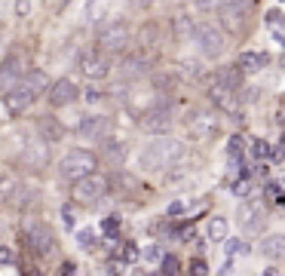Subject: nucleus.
Masks as SVG:
<instances>
[{
	"instance_id": "37998d69",
	"label": "nucleus",
	"mask_w": 285,
	"mask_h": 276,
	"mask_svg": "<svg viewBox=\"0 0 285 276\" xmlns=\"http://www.w3.org/2000/svg\"><path fill=\"white\" fill-rule=\"evenodd\" d=\"M28 9H31L28 0H15V12H18V15H28Z\"/></svg>"
},
{
	"instance_id": "72a5a7b5",
	"label": "nucleus",
	"mask_w": 285,
	"mask_h": 276,
	"mask_svg": "<svg viewBox=\"0 0 285 276\" xmlns=\"http://www.w3.org/2000/svg\"><path fill=\"white\" fill-rule=\"evenodd\" d=\"M77 243H80L83 249H92V246H95V233H92V227H83V230L77 233Z\"/></svg>"
},
{
	"instance_id": "423d86ee",
	"label": "nucleus",
	"mask_w": 285,
	"mask_h": 276,
	"mask_svg": "<svg viewBox=\"0 0 285 276\" xmlns=\"http://www.w3.org/2000/svg\"><path fill=\"white\" fill-rule=\"evenodd\" d=\"M172 123H175L172 104H154V108H147V111L141 114V120H138V126H141L147 135H166V132L172 129Z\"/></svg>"
},
{
	"instance_id": "7c9ffc66",
	"label": "nucleus",
	"mask_w": 285,
	"mask_h": 276,
	"mask_svg": "<svg viewBox=\"0 0 285 276\" xmlns=\"http://www.w3.org/2000/svg\"><path fill=\"white\" fill-rule=\"evenodd\" d=\"M101 230H104L107 240H117V233H120V218H114V215L104 218V221H101Z\"/></svg>"
},
{
	"instance_id": "7ed1b4c3",
	"label": "nucleus",
	"mask_w": 285,
	"mask_h": 276,
	"mask_svg": "<svg viewBox=\"0 0 285 276\" xmlns=\"http://www.w3.org/2000/svg\"><path fill=\"white\" fill-rule=\"evenodd\" d=\"M95 166H98V157L92 151H86V147H74V151H68L61 157V175L68 181H77L83 175H92Z\"/></svg>"
},
{
	"instance_id": "39448f33",
	"label": "nucleus",
	"mask_w": 285,
	"mask_h": 276,
	"mask_svg": "<svg viewBox=\"0 0 285 276\" xmlns=\"http://www.w3.org/2000/svg\"><path fill=\"white\" fill-rule=\"evenodd\" d=\"M129 40H132L129 25H126V22H111V25H104L101 34H98V49H104L107 55H117V52H123V49L129 46Z\"/></svg>"
},
{
	"instance_id": "473e14b6",
	"label": "nucleus",
	"mask_w": 285,
	"mask_h": 276,
	"mask_svg": "<svg viewBox=\"0 0 285 276\" xmlns=\"http://www.w3.org/2000/svg\"><path fill=\"white\" fill-rule=\"evenodd\" d=\"M160 267H163V273H166V276H172V273H178V270H181V264H178V258H175V255H166V258L160 261Z\"/></svg>"
},
{
	"instance_id": "f704fd0d",
	"label": "nucleus",
	"mask_w": 285,
	"mask_h": 276,
	"mask_svg": "<svg viewBox=\"0 0 285 276\" xmlns=\"http://www.w3.org/2000/svg\"><path fill=\"white\" fill-rule=\"evenodd\" d=\"M233 194H236V197H249V194H252V181H249V178L243 175V178H239V181L233 184Z\"/></svg>"
},
{
	"instance_id": "20e7f679",
	"label": "nucleus",
	"mask_w": 285,
	"mask_h": 276,
	"mask_svg": "<svg viewBox=\"0 0 285 276\" xmlns=\"http://www.w3.org/2000/svg\"><path fill=\"white\" fill-rule=\"evenodd\" d=\"M107 190H111V181H107L104 175H95V172H92V175H83V178L74 181V200L83 203V206L98 203Z\"/></svg>"
},
{
	"instance_id": "9b49d317",
	"label": "nucleus",
	"mask_w": 285,
	"mask_h": 276,
	"mask_svg": "<svg viewBox=\"0 0 285 276\" xmlns=\"http://www.w3.org/2000/svg\"><path fill=\"white\" fill-rule=\"evenodd\" d=\"M187 129H190V135H193L196 141H206V138H215V132H218V120H215V114L193 111V114L187 117Z\"/></svg>"
},
{
	"instance_id": "b1692460",
	"label": "nucleus",
	"mask_w": 285,
	"mask_h": 276,
	"mask_svg": "<svg viewBox=\"0 0 285 276\" xmlns=\"http://www.w3.org/2000/svg\"><path fill=\"white\" fill-rule=\"evenodd\" d=\"M178 74L184 80H203L206 77V68H203L200 58H184V61H178Z\"/></svg>"
},
{
	"instance_id": "4c0bfd02",
	"label": "nucleus",
	"mask_w": 285,
	"mask_h": 276,
	"mask_svg": "<svg viewBox=\"0 0 285 276\" xmlns=\"http://www.w3.org/2000/svg\"><path fill=\"white\" fill-rule=\"evenodd\" d=\"M282 22H285V15L279 12V9H270V12H267V25L276 28V25H282Z\"/></svg>"
},
{
	"instance_id": "cd10ccee",
	"label": "nucleus",
	"mask_w": 285,
	"mask_h": 276,
	"mask_svg": "<svg viewBox=\"0 0 285 276\" xmlns=\"http://www.w3.org/2000/svg\"><path fill=\"white\" fill-rule=\"evenodd\" d=\"M83 15H86V22H101L104 18V3L101 0H86Z\"/></svg>"
},
{
	"instance_id": "79ce46f5",
	"label": "nucleus",
	"mask_w": 285,
	"mask_h": 276,
	"mask_svg": "<svg viewBox=\"0 0 285 276\" xmlns=\"http://www.w3.org/2000/svg\"><path fill=\"white\" fill-rule=\"evenodd\" d=\"M193 3H196L200 9H218V6H221V0H193Z\"/></svg>"
},
{
	"instance_id": "58836bf2",
	"label": "nucleus",
	"mask_w": 285,
	"mask_h": 276,
	"mask_svg": "<svg viewBox=\"0 0 285 276\" xmlns=\"http://www.w3.org/2000/svg\"><path fill=\"white\" fill-rule=\"evenodd\" d=\"M270 154H273V151L267 147V141H255V157H261V160H264V157H270Z\"/></svg>"
},
{
	"instance_id": "a211bd4d",
	"label": "nucleus",
	"mask_w": 285,
	"mask_h": 276,
	"mask_svg": "<svg viewBox=\"0 0 285 276\" xmlns=\"http://www.w3.org/2000/svg\"><path fill=\"white\" fill-rule=\"evenodd\" d=\"M21 80H25L21 61H18V58H6V61L0 65V92H9V89H15Z\"/></svg>"
},
{
	"instance_id": "c9c22d12",
	"label": "nucleus",
	"mask_w": 285,
	"mask_h": 276,
	"mask_svg": "<svg viewBox=\"0 0 285 276\" xmlns=\"http://www.w3.org/2000/svg\"><path fill=\"white\" fill-rule=\"evenodd\" d=\"M246 252V246L239 243V240H233V237H227V255H243Z\"/></svg>"
},
{
	"instance_id": "f3484780",
	"label": "nucleus",
	"mask_w": 285,
	"mask_h": 276,
	"mask_svg": "<svg viewBox=\"0 0 285 276\" xmlns=\"http://www.w3.org/2000/svg\"><path fill=\"white\" fill-rule=\"evenodd\" d=\"M3 101H6V111H9V114H25V111L34 104V95H31V89H28L25 83H18L15 89L3 92Z\"/></svg>"
},
{
	"instance_id": "ea45409f",
	"label": "nucleus",
	"mask_w": 285,
	"mask_h": 276,
	"mask_svg": "<svg viewBox=\"0 0 285 276\" xmlns=\"http://www.w3.org/2000/svg\"><path fill=\"white\" fill-rule=\"evenodd\" d=\"M190 273H209V264H206V258H196V261L190 264Z\"/></svg>"
},
{
	"instance_id": "2eb2a0df",
	"label": "nucleus",
	"mask_w": 285,
	"mask_h": 276,
	"mask_svg": "<svg viewBox=\"0 0 285 276\" xmlns=\"http://www.w3.org/2000/svg\"><path fill=\"white\" fill-rule=\"evenodd\" d=\"M21 163H25L28 169H43V166L49 163V147H46L43 135H40V138H31V141L25 144V151H21Z\"/></svg>"
},
{
	"instance_id": "393cba45",
	"label": "nucleus",
	"mask_w": 285,
	"mask_h": 276,
	"mask_svg": "<svg viewBox=\"0 0 285 276\" xmlns=\"http://www.w3.org/2000/svg\"><path fill=\"white\" fill-rule=\"evenodd\" d=\"M40 135H43L46 141H61V138H64V126H61L58 120H52V117H43V120H40Z\"/></svg>"
},
{
	"instance_id": "9d476101",
	"label": "nucleus",
	"mask_w": 285,
	"mask_h": 276,
	"mask_svg": "<svg viewBox=\"0 0 285 276\" xmlns=\"http://www.w3.org/2000/svg\"><path fill=\"white\" fill-rule=\"evenodd\" d=\"M236 218H239V227H243L249 237H255V233H261V230L267 227V212H264L258 203H243V206L236 209Z\"/></svg>"
},
{
	"instance_id": "412c9836",
	"label": "nucleus",
	"mask_w": 285,
	"mask_h": 276,
	"mask_svg": "<svg viewBox=\"0 0 285 276\" xmlns=\"http://www.w3.org/2000/svg\"><path fill=\"white\" fill-rule=\"evenodd\" d=\"M215 80H218V83H224V86H230V89H243L246 71H243L239 65H227V68H221V71L215 74Z\"/></svg>"
},
{
	"instance_id": "a19ab883",
	"label": "nucleus",
	"mask_w": 285,
	"mask_h": 276,
	"mask_svg": "<svg viewBox=\"0 0 285 276\" xmlns=\"http://www.w3.org/2000/svg\"><path fill=\"white\" fill-rule=\"evenodd\" d=\"M178 215H184V203H181V200L169 206V218H178Z\"/></svg>"
},
{
	"instance_id": "4468645a",
	"label": "nucleus",
	"mask_w": 285,
	"mask_h": 276,
	"mask_svg": "<svg viewBox=\"0 0 285 276\" xmlns=\"http://www.w3.org/2000/svg\"><path fill=\"white\" fill-rule=\"evenodd\" d=\"M77 132H80L83 138H95V141H101V138H107V132H111V117H104V114H89V117L80 120Z\"/></svg>"
},
{
	"instance_id": "6e6552de",
	"label": "nucleus",
	"mask_w": 285,
	"mask_h": 276,
	"mask_svg": "<svg viewBox=\"0 0 285 276\" xmlns=\"http://www.w3.org/2000/svg\"><path fill=\"white\" fill-rule=\"evenodd\" d=\"M80 74L83 77H89V80H101V77H107L111 74V55L104 52V49H89V52H83L80 55Z\"/></svg>"
},
{
	"instance_id": "09e8293b",
	"label": "nucleus",
	"mask_w": 285,
	"mask_h": 276,
	"mask_svg": "<svg viewBox=\"0 0 285 276\" xmlns=\"http://www.w3.org/2000/svg\"><path fill=\"white\" fill-rule=\"evenodd\" d=\"M64 3H68V0H55V6H64Z\"/></svg>"
},
{
	"instance_id": "c03bdc74",
	"label": "nucleus",
	"mask_w": 285,
	"mask_h": 276,
	"mask_svg": "<svg viewBox=\"0 0 285 276\" xmlns=\"http://www.w3.org/2000/svg\"><path fill=\"white\" fill-rule=\"evenodd\" d=\"M193 233H196V230H193L190 224H184V227H181V240H187V243H190V240H193Z\"/></svg>"
},
{
	"instance_id": "e433bc0d",
	"label": "nucleus",
	"mask_w": 285,
	"mask_h": 276,
	"mask_svg": "<svg viewBox=\"0 0 285 276\" xmlns=\"http://www.w3.org/2000/svg\"><path fill=\"white\" fill-rule=\"evenodd\" d=\"M0 264H3V267H9V264H15V255H12V249H6V246H0Z\"/></svg>"
},
{
	"instance_id": "bb28decb",
	"label": "nucleus",
	"mask_w": 285,
	"mask_h": 276,
	"mask_svg": "<svg viewBox=\"0 0 285 276\" xmlns=\"http://www.w3.org/2000/svg\"><path fill=\"white\" fill-rule=\"evenodd\" d=\"M193 31H196V25H193L190 15H178L175 18V37L178 40H193Z\"/></svg>"
},
{
	"instance_id": "6ab92c4d",
	"label": "nucleus",
	"mask_w": 285,
	"mask_h": 276,
	"mask_svg": "<svg viewBox=\"0 0 285 276\" xmlns=\"http://www.w3.org/2000/svg\"><path fill=\"white\" fill-rule=\"evenodd\" d=\"M101 157H104V163H111V166H123V160H126V144L120 141V138H101Z\"/></svg>"
},
{
	"instance_id": "f8f14e48",
	"label": "nucleus",
	"mask_w": 285,
	"mask_h": 276,
	"mask_svg": "<svg viewBox=\"0 0 285 276\" xmlns=\"http://www.w3.org/2000/svg\"><path fill=\"white\" fill-rule=\"evenodd\" d=\"M28 246H31V252L37 258H46V255L55 252V237H52V230L46 224H34L28 230Z\"/></svg>"
},
{
	"instance_id": "0eeeda50",
	"label": "nucleus",
	"mask_w": 285,
	"mask_h": 276,
	"mask_svg": "<svg viewBox=\"0 0 285 276\" xmlns=\"http://www.w3.org/2000/svg\"><path fill=\"white\" fill-rule=\"evenodd\" d=\"M209 98H212V104H215L218 111H224V114L239 117V111H243L239 89H230V86H224V83H218V80H209Z\"/></svg>"
},
{
	"instance_id": "49530a36",
	"label": "nucleus",
	"mask_w": 285,
	"mask_h": 276,
	"mask_svg": "<svg viewBox=\"0 0 285 276\" xmlns=\"http://www.w3.org/2000/svg\"><path fill=\"white\" fill-rule=\"evenodd\" d=\"M86 98H89V101H98V98H101V92H95V89H89V92H86Z\"/></svg>"
},
{
	"instance_id": "4be33fe9",
	"label": "nucleus",
	"mask_w": 285,
	"mask_h": 276,
	"mask_svg": "<svg viewBox=\"0 0 285 276\" xmlns=\"http://www.w3.org/2000/svg\"><path fill=\"white\" fill-rule=\"evenodd\" d=\"M21 83L31 89V95H34V98H40V95H43V92H49V86H52V83H49V77H46L43 71H28Z\"/></svg>"
},
{
	"instance_id": "a18cd8bd",
	"label": "nucleus",
	"mask_w": 285,
	"mask_h": 276,
	"mask_svg": "<svg viewBox=\"0 0 285 276\" xmlns=\"http://www.w3.org/2000/svg\"><path fill=\"white\" fill-rule=\"evenodd\" d=\"M61 221H64L68 227H74V215H71V209H64V212H61Z\"/></svg>"
},
{
	"instance_id": "5701e85b",
	"label": "nucleus",
	"mask_w": 285,
	"mask_h": 276,
	"mask_svg": "<svg viewBox=\"0 0 285 276\" xmlns=\"http://www.w3.org/2000/svg\"><path fill=\"white\" fill-rule=\"evenodd\" d=\"M206 237H209V243H227V237H230V227H227V218H209V224H206Z\"/></svg>"
},
{
	"instance_id": "1a4fd4ad",
	"label": "nucleus",
	"mask_w": 285,
	"mask_h": 276,
	"mask_svg": "<svg viewBox=\"0 0 285 276\" xmlns=\"http://www.w3.org/2000/svg\"><path fill=\"white\" fill-rule=\"evenodd\" d=\"M252 6H255V0H221L218 12H221V22H224L230 31H239V28L246 25V18H249Z\"/></svg>"
},
{
	"instance_id": "c756f323",
	"label": "nucleus",
	"mask_w": 285,
	"mask_h": 276,
	"mask_svg": "<svg viewBox=\"0 0 285 276\" xmlns=\"http://www.w3.org/2000/svg\"><path fill=\"white\" fill-rule=\"evenodd\" d=\"M138 255H141V252H138V246H135V243H126V246L120 249V261H123V264H135V261H138Z\"/></svg>"
},
{
	"instance_id": "f257e3e1",
	"label": "nucleus",
	"mask_w": 285,
	"mask_h": 276,
	"mask_svg": "<svg viewBox=\"0 0 285 276\" xmlns=\"http://www.w3.org/2000/svg\"><path fill=\"white\" fill-rule=\"evenodd\" d=\"M178 160H184V144L175 138H154L138 154L141 172H169Z\"/></svg>"
},
{
	"instance_id": "2f4dec72",
	"label": "nucleus",
	"mask_w": 285,
	"mask_h": 276,
	"mask_svg": "<svg viewBox=\"0 0 285 276\" xmlns=\"http://www.w3.org/2000/svg\"><path fill=\"white\" fill-rule=\"evenodd\" d=\"M141 258H144L147 264H160V261H163L166 255H163V249H160V246H147V249L141 252Z\"/></svg>"
},
{
	"instance_id": "f03ea898",
	"label": "nucleus",
	"mask_w": 285,
	"mask_h": 276,
	"mask_svg": "<svg viewBox=\"0 0 285 276\" xmlns=\"http://www.w3.org/2000/svg\"><path fill=\"white\" fill-rule=\"evenodd\" d=\"M193 43H196V49H200L206 58H221L224 49H227V37H224V31H221L218 25H212V22H200V25H196V31H193Z\"/></svg>"
},
{
	"instance_id": "ddd939ff",
	"label": "nucleus",
	"mask_w": 285,
	"mask_h": 276,
	"mask_svg": "<svg viewBox=\"0 0 285 276\" xmlns=\"http://www.w3.org/2000/svg\"><path fill=\"white\" fill-rule=\"evenodd\" d=\"M49 104L52 108H64V104H71V101H77V95H80V89H77V83L74 80H68V77H61V80H55L52 86H49Z\"/></svg>"
},
{
	"instance_id": "a878e982",
	"label": "nucleus",
	"mask_w": 285,
	"mask_h": 276,
	"mask_svg": "<svg viewBox=\"0 0 285 276\" xmlns=\"http://www.w3.org/2000/svg\"><path fill=\"white\" fill-rule=\"evenodd\" d=\"M236 65H239L246 74H249V71H261V68L267 65V55H264V52H243Z\"/></svg>"
},
{
	"instance_id": "de8ad7c7",
	"label": "nucleus",
	"mask_w": 285,
	"mask_h": 276,
	"mask_svg": "<svg viewBox=\"0 0 285 276\" xmlns=\"http://www.w3.org/2000/svg\"><path fill=\"white\" fill-rule=\"evenodd\" d=\"M129 3H132V6H150L154 0H129Z\"/></svg>"
},
{
	"instance_id": "dca6fc26",
	"label": "nucleus",
	"mask_w": 285,
	"mask_h": 276,
	"mask_svg": "<svg viewBox=\"0 0 285 276\" xmlns=\"http://www.w3.org/2000/svg\"><path fill=\"white\" fill-rule=\"evenodd\" d=\"M120 74H123L126 80L147 77V74H150V58H147V52H132V55H126V58L120 61Z\"/></svg>"
},
{
	"instance_id": "c85d7f7f",
	"label": "nucleus",
	"mask_w": 285,
	"mask_h": 276,
	"mask_svg": "<svg viewBox=\"0 0 285 276\" xmlns=\"http://www.w3.org/2000/svg\"><path fill=\"white\" fill-rule=\"evenodd\" d=\"M243 151H246V141H243V135H233V138L227 141V154H230L233 160H243Z\"/></svg>"
},
{
	"instance_id": "aec40b11",
	"label": "nucleus",
	"mask_w": 285,
	"mask_h": 276,
	"mask_svg": "<svg viewBox=\"0 0 285 276\" xmlns=\"http://www.w3.org/2000/svg\"><path fill=\"white\" fill-rule=\"evenodd\" d=\"M261 252H264V258H270V261H282L285 258V233L264 237V240H261Z\"/></svg>"
}]
</instances>
